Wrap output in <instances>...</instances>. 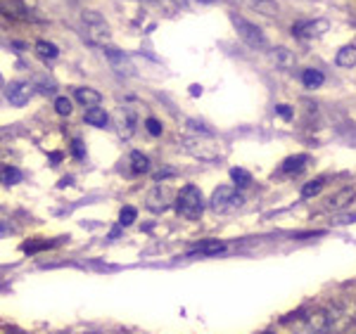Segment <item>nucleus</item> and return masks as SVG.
<instances>
[{"mask_svg":"<svg viewBox=\"0 0 356 334\" xmlns=\"http://www.w3.org/2000/svg\"><path fill=\"white\" fill-rule=\"evenodd\" d=\"M183 147H186L193 157H197L202 161H214V159H219V154H221V145L211 137L209 131H200V133L186 135L183 137Z\"/></svg>","mask_w":356,"mask_h":334,"instance_id":"obj_1","label":"nucleus"},{"mask_svg":"<svg viewBox=\"0 0 356 334\" xmlns=\"http://www.w3.org/2000/svg\"><path fill=\"white\" fill-rule=\"evenodd\" d=\"M176 211L178 216L188 218V221H197L204 211V197L200 192V187L186 185L181 192L176 194Z\"/></svg>","mask_w":356,"mask_h":334,"instance_id":"obj_2","label":"nucleus"},{"mask_svg":"<svg viewBox=\"0 0 356 334\" xmlns=\"http://www.w3.org/2000/svg\"><path fill=\"white\" fill-rule=\"evenodd\" d=\"M81 19L86 26V38H88L93 45L107 48V43H110V26H107V22L102 19V15L95 12V10H86Z\"/></svg>","mask_w":356,"mask_h":334,"instance_id":"obj_3","label":"nucleus"},{"mask_svg":"<svg viewBox=\"0 0 356 334\" xmlns=\"http://www.w3.org/2000/svg\"><path fill=\"white\" fill-rule=\"evenodd\" d=\"M231 22H233L235 31H238V36L243 38L250 48H254V50H266L268 48V40L257 24H252V22H247L245 17H238V15H231Z\"/></svg>","mask_w":356,"mask_h":334,"instance_id":"obj_4","label":"nucleus"},{"mask_svg":"<svg viewBox=\"0 0 356 334\" xmlns=\"http://www.w3.org/2000/svg\"><path fill=\"white\" fill-rule=\"evenodd\" d=\"M243 194L235 192V187L231 185H221L214 190L209 199V206L216 211V214H226V211H233V209H240L243 206Z\"/></svg>","mask_w":356,"mask_h":334,"instance_id":"obj_5","label":"nucleus"},{"mask_svg":"<svg viewBox=\"0 0 356 334\" xmlns=\"http://www.w3.org/2000/svg\"><path fill=\"white\" fill-rule=\"evenodd\" d=\"M174 192H171L166 185H154L145 197V206L152 211V214H162V211L169 209L174 204Z\"/></svg>","mask_w":356,"mask_h":334,"instance_id":"obj_6","label":"nucleus"},{"mask_svg":"<svg viewBox=\"0 0 356 334\" xmlns=\"http://www.w3.org/2000/svg\"><path fill=\"white\" fill-rule=\"evenodd\" d=\"M330 28V22L328 19H309V22H297L295 26H292V33H295L297 38H318L323 36L325 31Z\"/></svg>","mask_w":356,"mask_h":334,"instance_id":"obj_7","label":"nucleus"},{"mask_svg":"<svg viewBox=\"0 0 356 334\" xmlns=\"http://www.w3.org/2000/svg\"><path fill=\"white\" fill-rule=\"evenodd\" d=\"M102 50H105V57H107V62H110V67L119 76H134L136 74L134 65H131V60L124 55V50H117V48H112V45H107V48H102Z\"/></svg>","mask_w":356,"mask_h":334,"instance_id":"obj_8","label":"nucleus"},{"mask_svg":"<svg viewBox=\"0 0 356 334\" xmlns=\"http://www.w3.org/2000/svg\"><path fill=\"white\" fill-rule=\"evenodd\" d=\"M33 95V85L31 83H22V81H15V83L8 85L5 90V97H8L10 105L15 107H24Z\"/></svg>","mask_w":356,"mask_h":334,"instance_id":"obj_9","label":"nucleus"},{"mask_svg":"<svg viewBox=\"0 0 356 334\" xmlns=\"http://www.w3.org/2000/svg\"><path fill=\"white\" fill-rule=\"evenodd\" d=\"M3 8L8 15L19 17V19H36V15L29 10V5L24 0H3Z\"/></svg>","mask_w":356,"mask_h":334,"instance_id":"obj_10","label":"nucleus"},{"mask_svg":"<svg viewBox=\"0 0 356 334\" xmlns=\"http://www.w3.org/2000/svg\"><path fill=\"white\" fill-rule=\"evenodd\" d=\"M223 249H226V244H223L221 240H204V242H200L188 256H214V254H221Z\"/></svg>","mask_w":356,"mask_h":334,"instance_id":"obj_11","label":"nucleus"},{"mask_svg":"<svg viewBox=\"0 0 356 334\" xmlns=\"http://www.w3.org/2000/svg\"><path fill=\"white\" fill-rule=\"evenodd\" d=\"M307 164H309V154H295V157H288L280 164V174H302L304 169H307Z\"/></svg>","mask_w":356,"mask_h":334,"instance_id":"obj_12","label":"nucleus"},{"mask_svg":"<svg viewBox=\"0 0 356 334\" xmlns=\"http://www.w3.org/2000/svg\"><path fill=\"white\" fill-rule=\"evenodd\" d=\"M74 97H76L79 105L88 107V109L100 107V102H102V95L97 93V90H93V88H76V90H74Z\"/></svg>","mask_w":356,"mask_h":334,"instance_id":"obj_13","label":"nucleus"},{"mask_svg":"<svg viewBox=\"0 0 356 334\" xmlns=\"http://www.w3.org/2000/svg\"><path fill=\"white\" fill-rule=\"evenodd\" d=\"M356 197V190L354 187H342L340 192H335L332 197L328 199V209H344V206L349 204V201H354Z\"/></svg>","mask_w":356,"mask_h":334,"instance_id":"obj_14","label":"nucleus"},{"mask_svg":"<svg viewBox=\"0 0 356 334\" xmlns=\"http://www.w3.org/2000/svg\"><path fill=\"white\" fill-rule=\"evenodd\" d=\"M243 3L259 15H266V17L278 15V3H275V0H243Z\"/></svg>","mask_w":356,"mask_h":334,"instance_id":"obj_15","label":"nucleus"},{"mask_svg":"<svg viewBox=\"0 0 356 334\" xmlns=\"http://www.w3.org/2000/svg\"><path fill=\"white\" fill-rule=\"evenodd\" d=\"M335 65H337V67H342V69H352V67H356V45H344V48L337 50Z\"/></svg>","mask_w":356,"mask_h":334,"instance_id":"obj_16","label":"nucleus"},{"mask_svg":"<svg viewBox=\"0 0 356 334\" xmlns=\"http://www.w3.org/2000/svg\"><path fill=\"white\" fill-rule=\"evenodd\" d=\"M134 126H136V112L131 107H126L122 112V119H119V135L131 137L134 135Z\"/></svg>","mask_w":356,"mask_h":334,"instance_id":"obj_17","label":"nucleus"},{"mask_svg":"<svg viewBox=\"0 0 356 334\" xmlns=\"http://www.w3.org/2000/svg\"><path fill=\"white\" fill-rule=\"evenodd\" d=\"M323 72H318V69H304L302 72V83H304V88H309V90H314V88H321L323 85Z\"/></svg>","mask_w":356,"mask_h":334,"instance_id":"obj_18","label":"nucleus"},{"mask_svg":"<svg viewBox=\"0 0 356 334\" xmlns=\"http://www.w3.org/2000/svg\"><path fill=\"white\" fill-rule=\"evenodd\" d=\"M86 121H88L90 126H95V128H105L107 121H110V117H107L105 109L93 107V109H86Z\"/></svg>","mask_w":356,"mask_h":334,"instance_id":"obj_19","label":"nucleus"},{"mask_svg":"<svg viewBox=\"0 0 356 334\" xmlns=\"http://www.w3.org/2000/svg\"><path fill=\"white\" fill-rule=\"evenodd\" d=\"M129 161H131V171H134V174H147V171H150V159L143 152H131Z\"/></svg>","mask_w":356,"mask_h":334,"instance_id":"obj_20","label":"nucleus"},{"mask_svg":"<svg viewBox=\"0 0 356 334\" xmlns=\"http://www.w3.org/2000/svg\"><path fill=\"white\" fill-rule=\"evenodd\" d=\"M275 62L283 69H292L295 67V55L288 48H275Z\"/></svg>","mask_w":356,"mask_h":334,"instance_id":"obj_21","label":"nucleus"},{"mask_svg":"<svg viewBox=\"0 0 356 334\" xmlns=\"http://www.w3.org/2000/svg\"><path fill=\"white\" fill-rule=\"evenodd\" d=\"M323 185H325L323 178H316V181L307 183V185L302 187V197H304V199H312V197H316V194H318L321 190H323Z\"/></svg>","mask_w":356,"mask_h":334,"instance_id":"obj_22","label":"nucleus"},{"mask_svg":"<svg viewBox=\"0 0 356 334\" xmlns=\"http://www.w3.org/2000/svg\"><path fill=\"white\" fill-rule=\"evenodd\" d=\"M36 50L41 57H48V60H55L57 55H60V50H57L55 43H48V40H38L36 43Z\"/></svg>","mask_w":356,"mask_h":334,"instance_id":"obj_23","label":"nucleus"},{"mask_svg":"<svg viewBox=\"0 0 356 334\" xmlns=\"http://www.w3.org/2000/svg\"><path fill=\"white\" fill-rule=\"evenodd\" d=\"M231 178H233L235 187H247L252 183V174L245 169H231Z\"/></svg>","mask_w":356,"mask_h":334,"instance_id":"obj_24","label":"nucleus"},{"mask_svg":"<svg viewBox=\"0 0 356 334\" xmlns=\"http://www.w3.org/2000/svg\"><path fill=\"white\" fill-rule=\"evenodd\" d=\"M22 181V171L15 166H3V183L5 185H17Z\"/></svg>","mask_w":356,"mask_h":334,"instance_id":"obj_25","label":"nucleus"},{"mask_svg":"<svg viewBox=\"0 0 356 334\" xmlns=\"http://www.w3.org/2000/svg\"><path fill=\"white\" fill-rule=\"evenodd\" d=\"M138 218V211L134 209V206H124L122 209V214H119V226L126 228V226H131Z\"/></svg>","mask_w":356,"mask_h":334,"instance_id":"obj_26","label":"nucleus"},{"mask_svg":"<svg viewBox=\"0 0 356 334\" xmlns=\"http://www.w3.org/2000/svg\"><path fill=\"white\" fill-rule=\"evenodd\" d=\"M55 112L60 114V117H69V114H72V100H69V97H57Z\"/></svg>","mask_w":356,"mask_h":334,"instance_id":"obj_27","label":"nucleus"},{"mask_svg":"<svg viewBox=\"0 0 356 334\" xmlns=\"http://www.w3.org/2000/svg\"><path fill=\"white\" fill-rule=\"evenodd\" d=\"M145 131H147V133H150V135H154V137H157V135H162V124H159V121L157 119H145Z\"/></svg>","mask_w":356,"mask_h":334,"instance_id":"obj_28","label":"nucleus"},{"mask_svg":"<svg viewBox=\"0 0 356 334\" xmlns=\"http://www.w3.org/2000/svg\"><path fill=\"white\" fill-rule=\"evenodd\" d=\"M72 152H74V157H76V159H86V145L81 140L72 142Z\"/></svg>","mask_w":356,"mask_h":334,"instance_id":"obj_29","label":"nucleus"},{"mask_svg":"<svg viewBox=\"0 0 356 334\" xmlns=\"http://www.w3.org/2000/svg\"><path fill=\"white\" fill-rule=\"evenodd\" d=\"M275 112H278L283 119H288V121L292 119V109H290L288 105H278V107H275Z\"/></svg>","mask_w":356,"mask_h":334,"instance_id":"obj_30","label":"nucleus"},{"mask_svg":"<svg viewBox=\"0 0 356 334\" xmlns=\"http://www.w3.org/2000/svg\"><path fill=\"white\" fill-rule=\"evenodd\" d=\"M191 95H193V97L202 95V88H200V85H191Z\"/></svg>","mask_w":356,"mask_h":334,"instance_id":"obj_31","label":"nucleus"},{"mask_svg":"<svg viewBox=\"0 0 356 334\" xmlns=\"http://www.w3.org/2000/svg\"><path fill=\"white\" fill-rule=\"evenodd\" d=\"M5 334H24V332H17V330H8Z\"/></svg>","mask_w":356,"mask_h":334,"instance_id":"obj_32","label":"nucleus"},{"mask_svg":"<svg viewBox=\"0 0 356 334\" xmlns=\"http://www.w3.org/2000/svg\"><path fill=\"white\" fill-rule=\"evenodd\" d=\"M300 334H316V332H307V330H304V332H300Z\"/></svg>","mask_w":356,"mask_h":334,"instance_id":"obj_33","label":"nucleus"},{"mask_svg":"<svg viewBox=\"0 0 356 334\" xmlns=\"http://www.w3.org/2000/svg\"><path fill=\"white\" fill-rule=\"evenodd\" d=\"M197 3H211V0H197Z\"/></svg>","mask_w":356,"mask_h":334,"instance_id":"obj_34","label":"nucleus"},{"mask_svg":"<svg viewBox=\"0 0 356 334\" xmlns=\"http://www.w3.org/2000/svg\"><path fill=\"white\" fill-rule=\"evenodd\" d=\"M264 334H273V332H264Z\"/></svg>","mask_w":356,"mask_h":334,"instance_id":"obj_35","label":"nucleus"},{"mask_svg":"<svg viewBox=\"0 0 356 334\" xmlns=\"http://www.w3.org/2000/svg\"><path fill=\"white\" fill-rule=\"evenodd\" d=\"M86 334H95V332H86Z\"/></svg>","mask_w":356,"mask_h":334,"instance_id":"obj_36","label":"nucleus"}]
</instances>
